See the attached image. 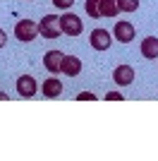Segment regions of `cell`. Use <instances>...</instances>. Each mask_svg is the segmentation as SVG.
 I'll list each match as a JSON object with an SVG mask.
<instances>
[{
	"label": "cell",
	"mask_w": 158,
	"mask_h": 161,
	"mask_svg": "<svg viewBox=\"0 0 158 161\" xmlns=\"http://www.w3.org/2000/svg\"><path fill=\"white\" fill-rule=\"evenodd\" d=\"M39 34L43 36V39H58L60 34V17H55V14H46L43 19L39 22Z\"/></svg>",
	"instance_id": "cell-2"
},
{
	"label": "cell",
	"mask_w": 158,
	"mask_h": 161,
	"mask_svg": "<svg viewBox=\"0 0 158 161\" xmlns=\"http://www.w3.org/2000/svg\"><path fill=\"white\" fill-rule=\"evenodd\" d=\"M62 51H48L46 55H43V67H46L48 72L58 75L60 72V63H62Z\"/></svg>",
	"instance_id": "cell-8"
},
{
	"label": "cell",
	"mask_w": 158,
	"mask_h": 161,
	"mask_svg": "<svg viewBox=\"0 0 158 161\" xmlns=\"http://www.w3.org/2000/svg\"><path fill=\"white\" fill-rule=\"evenodd\" d=\"M53 5L60 7V10H70V7L74 5V0H53Z\"/></svg>",
	"instance_id": "cell-15"
},
{
	"label": "cell",
	"mask_w": 158,
	"mask_h": 161,
	"mask_svg": "<svg viewBox=\"0 0 158 161\" xmlns=\"http://www.w3.org/2000/svg\"><path fill=\"white\" fill-rule=\"evenodd\" d=\"M84 10H86V14H89V17L98 19V17H101V0H86Z\"/></svg>",
	"instance_id": "cell-13"
},
{
	"label": "cell",
	"mask_w": 158,
	"mask_h": 161,
	"mask_svg": "<svg viewBox=\"0 0 158 161\" xmlns=\"http://www.w3.org/2000/svg\"><path fill=\"white\" fill-rule=\"evenodd\" d=\"M5 43H7V34L0 29V48H5Z\"/></svg>",
	"instance_id": "cell-18"
},
{
	"label": "cell",
	"mask_w": 158,
	"mask_h": 161,
	"mask_svg": "<svg viewBox=\"0 0 158 161\" xmlns=\"http://www.w3.org/2000/svg\"><path fill=\"white\" fill-rule=\"evenodd\" d=\"M77 101H96V94H91V92H82V94H77Z\"/></svg>",
	"instance_id": "cell-16"
},
{
	"label": "cell",
	"mask_w": 158,
	"mask_h": 161,
	"mask_svg": "<svg viewBox=\"0 0 158 161\" xmlns=\"http://www.w3.org/2000/svg\"><path fill=\"white\" fill-rule=\"evenodd\" d=\"M14 87H17V94H19V96H24V99H31V96L36 94L39 84H36V80H34L31 75H22V77H17Z\"/></svg>",
	"instance_id": "cell-4"
},
{
	"label": "cell",
	"mask_w": 158,
	"mask_h": 161,
	"mask_svg": "<svg viewBox=\"0 0 158 161\" xmlns=\"http://www.w3.org/2000/svg\"><path fill=\"white\" fill-rule=\"evenodd\" d=\"M113 34H115V39H118L120 43H129V41L134 39V27H132L129 22H118L115 29H113Z\"/></svg>",
	"instance_id": "cell-10"
},
{
	"label": "cell",
	"mask_w": 158,
	"mask_h": 161,
	"mask_svg": "<svg viewBox=\"0 0 158 161\" xmlns=\"http://www.w3.org/2000/svg\"><path fill=\"white\" fill-rule=\"evenodd\" d=\"M113 80L118 82L120 87L132 84V82H134V67L132 65H118L115 70H113Z\"/></svg>",
	"instance_id": "cell-7"
},
{
	"label": "cell",
	"mask_w": 158,
	"mask_h": 161,
	"mask_svg": "<svg viewBox=\"0 0 158 161\" xmlns=\"http://www.w3.org/2000/svg\"><path fill=\"white\" fill-rule=\"evenodd\" d=\"M89 41H91L93 51H108L110 43H113V36H110V31H105V29H93Z\"/></svg>",
	"instance_id": "cell-5"
},
{
	"label": "cell",
	"mask_w": 158,
	"mask_h": 161,
	"mask_svg": "<svg viewBox=\"0 0 158 161\" xmlns=\"http://www.w3.org/2000/svg\"><path fill=\"white\" fill-rule=\"evenodd\" d=\"M105 99H108V101H122V99H125V94H120V92H110V94H105Z\"/></svg>",
	"instance_id": "cell-17"
},
{
	"label": "cell",
	"mask_w": 158,
	"mask_h": 161,
	"mask_svg": "<svg viewBox=\"0 0 158 161\" xmlns=\"http://www.w3.org/2000/svg\"><path fill=\"white\" fill-rule=\"evenodd\" d=\"M14 36L19 41H24V43H29V41H34L36 36H39V24L31 19H22L14 24Z\"/></svg>",
	"instance_id": "cell-3"
},
{
	"label": "cell",
	"mask_w": 158,
	"mask_h": 161,
	"mask_svg": "<svg viewBox=\"0 0 158 161\" xmlns=\"http://www.w3.org/2000/svg\"><path fill=\"white\" fill-rule=\"evenodd\" d=\"M0 101H7V94H5V92H0Z\"/></svg>",
	"instance_id": "cell-19"
},
{
	"label": "cell",
	"mask_w": 158,
	"mask_h": 161,
	"mask_svg": "<svg viewBox=\"0 0 158 161\" xmlns=\"http://www.w3.org/2000/svg\"><path fill=\"white\" fill-rule=\"evenodd\" d=\"M41 92H43V96H48V99H58V96L62 94V84H60L58 77H48V80H43V84H41Z\"/></svg>",
	"instance_id": "cell-9"
},
{
	"label": "cell",
	"mask_w": 158,
	"mask_h": 161,
	"mask_svg": "<svg viewBox=\"0 0 158 161\" xmlns=\"http://www.w3.org/2000/svg\"><path fill=\"white\" fill-rule=\"evenodd\" d=\"M60 72L67 75V77H77L82 72V60L77 55H62V63H60Z\"/></svg>",
	"instance_id": "cell-6"
},
{
	"label": "cell",
	"mask_w": 158,
	"mask_h": 161,
	"mask_svg": "<svg viewBox=\"0 0 158 161\" xmlns=\"http://www.w3.org/2000/svg\"><path fill=\"white\" fill-rule=\"evenodd\" d=\"M60 31L67 34V36H79V34L84 31V22L79 19V14L67 12V14L60 17Z\"/></svg>",
	"instance_id": "cell-1"
},
{
	"label": "cell",
	"mask_w": 158,
	"mask_h": 161,
	"mask_svg": "<svg viewBox=\"0 0 158 161\" xmlns=\"http://www.w3.org/2000/svg\"><path fill=\"white\" fill-rule=\"evenodd\" d=\"M139 0H118V10L120 12H137Z\"/></svg>",
	"instance_id": "cell-14"
},
{
	"label": "cell",
	"mask_w": 158,
	"mask_h": 161,
	"mask_svg": "<svg viewBox=\"0 0 158 161\" xmlns=\"http://www.w3.org/2000/svg\"><path fill=\"white\" fill-rule=\"evenodd\" d=\"M141 55L149 58V60H153L158 55V39L156 36H146V39L141 41Z\"/></svg>",
	"instance_id": "cell-11"
},
{
	"label": "cell",
	"mask_w": 158,
	"mask_h": 161,
	"mask_svg": "<svg viewBox=\"0 0 158 161\" xmlns=\"http://www.w3.org/2000/svg\"><path fill=\"white\" fill-rule=\"evenodd\" d=\"M118 0H101V17H118Z\"/></svg>",
	"instance_id": "cell-12"
}]
</instances>
